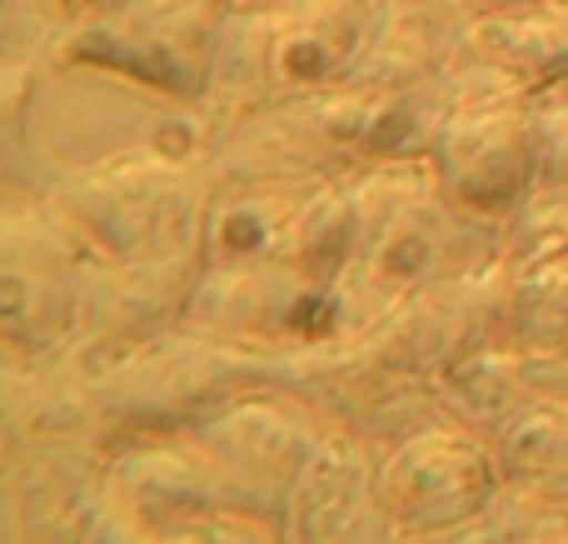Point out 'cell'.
I'll return each mask as SVG.
<instances>
[{"mask_svg":"<svg viewBox=\"0 0 568 544\" xmlns=\"http://www.w3.org/2000/svg\"><path fill=\"white\" fill-rule=\"evenodd\" d=\"M329 430L334 425L310 400L270 385L210 415L200 430H190V440L210 455L230 510L280 530L284 505Z\"/></svg>","mask_w":568,"mask_h":544,"instance_id":"7","label":"cell"},{"mask_svg":"<svg viewBox=\"0 0 568 544\" xmlns=\"http://www.w3.org/2000/svg\"><path fill=\"white\" fill-rule=\"evenodd\" d=\"M568 380V350H534L519 340L504 345H484L469 360L449 365L434 385L454 420L474 425L479 435L504 430L524 405L534 400H554Z\"/></svg>","mask_w":568,"mask_h":544,"instance_id":"18","label":"cell"},{"mask_svg":"<svg viewBox=\"0 0 568 544\" xmlns=\"http://www.w3.org/2000/svg\"><path fill=\"white\" fill-rule=\"evenodd\" d=\"M354 245H359L354 195H349V180L334 175V180H320V185L304 195L300 215H294V225H290V235H284L275 260L304 270V275L339 280L354 260Z\"/></svg>","mask_w":568,"mask_h":544,"instance_id":"22","label":"cell"},{"mask_svg":"<svg viewBox=\"0 0 568 544\" xmlns=\"http://www.w3.org/2000/svg\"><path fill=\"white\" fill-rule=\"evenodd\" d=\"M504 495L539 515L568 520V410L559 400H534L504 430L489 435Z\"/></svg>","mask_w":568,"mask_h":544,"instance_id":"21","label":"cell"},{"mask_svg":"<svg viewBox=\"0 0 568 544\" xmlns=\"http://www.w3.org/2000/svg\"><path fill=\"white\" fill-rule=\"evenodd\" d=\"M45 195L100 260H140L200 250L210 210V170L160 145H130L55 175Z\"/></svg>","mask_w":568,"mask_h":544,"instance_id":"2","label":"cell"},{"mask_svg":"<svg viewBox=\"0 0 568 544\" xmlns=\"http://www.w3.org/2000/svg\"><path fill=\"white\" fill-rule=\"evenodd\" d=\"M115 544H280V530L245 520L235 510L210 520H190V525H170V530H150V535H125Z\"/></svg>","mask_w":568,"mask_h":544,"instance_id":"23","label":"cell"},{"mask_svg":"<svg viewBox=\"0 0 568 544\" xmlns=\"http://www.w3.org/2000/svg\"><path fill=\"white\" fill-rule=\"evenodd\" d=\"M230 6H290V0H230Z\"/></svg>","mask_w":568,"mask_h":544,"instance_id":"28","label":"cell"},{"mask_svg":"<svg viewBox=\"0 0 568 544\" xmlns=\"http://www.w3.org/2000/svg\"><path fill=\"white\" fill-rule=\"evenodd\" d=\"M314 185L320 180H230V185H210L205 240H200L205 265L275 260Z\"/></svg>","mask_w":568,"mask_h":544,"instance_id":"19","label":"cell"},{"mask_svg":"<svg viewBox=\"0 0 568 544\" xmlns=\"http://www.w3.org/2000/svg\"><path fill=\"white\" fill-rule=\"evenodd\" d=\"M384 0H290L270 6V75L275 95L294 100L339 85L354 70Z\"/></svg>","mask_w":568,"mask_h":544,"instance_id":"17","label":"cell"},{"mask_svg":"<svg viewBox=\"0 0 568 544\" xmlns=\"http://www.w3.org/2000/svg\"><path fill=\"white\" fill-rule=\"evenodd\" d=\"M105 500L115 515V540L190 525V520H210L230 510L215 465L190 435L115 445L105 470Z\"/></svg>","mask_w":568,"mask_h":544,"instance_id":"13","label":"cell"},{"mask_svg":"<svg viewBox=\"0 0 568 544\" xmlns=\"http://www.w3.org/2000/svg\"><path fill=\"white\" fill-rule=\"evenodd\" d=\"M479 16H494V10H514V6H529V0H469Z\"/></svg>","mask_w":568,"mask_h":544,"instance_id":"26","label":"cell"},{"mask_svg":"<svg viewBox=\"0 0 568 544\" xmlns=\"http://www.w3.org/2000/svg\"><path fill=\"white\" fill-rule=\"evenodd\" d=\"M275 385V350L215 335L205 325H175L160 340L130 350L105 380V445L155 435H190L225 405Z\"/></svg>","mask_w":568,"mask_h":544,"instance_id":"3","label":"cell"},{"mask_svg":"<svg viewBox=\"0 0 568 544\" xmlns=\"http://www.w3.org/2000/svg\"><path fill=\"white\" fill-rule=\"evenodd\" d=\"M65 440L105 445L100 380L70 350L40 360H6L0 365V450L65 445Z\"/></svg>","mask_w":568,"mask_h":544,"instance_id":"15","label":"cell"},{"mask_svg":"<svg viewBox=\"0 0 568 544\" xmlns=\"http://www.w3.org/2000/svg\"><path fill=\"white\" fill-rule=\"evenodd\" d=\"M464 66L469 85L444 120L429 165L459 210L509 225L539 195V100L469 50Z\"/></svg>","mask_w":568,"mask_h":544,"instance_id":"6","label":"cell"},{"mask_svg":"<svg viewBox=\"0 0 568 544\" xmlns=\"http://www.w3.org/2000/svg\"><path fill=\"white\" fill-rule=\"evenodd\" d=\"M379 500L399 535H444L494 515L504 480L489 435L454 415L429 420L379 455Z\"/></svg>","mask_w":568,"mask_h":544,"instance_id":"9","label":"cell"},{"mask_svg":"<svg viewBox=\"0 0 568 544\" xmlns=\"http://www.w3.org/2000/svg\"><path fill=\"white\" fill-rule=\"evenodd\" d=\"M479 20L469 0H384L354 70L339 85L414 90L439 80L464 56V36Z\"/></svg>","mask_w":568,"mask_h":544,"instance_id":"16","label":"cell"},{"mask_svg":"<svg viewBox=\"0 0 568 544\" xmlns=\"http://www.w3.org/2000/svg\"><path fill=\"white\" fill-rule=\"evenodd\" d=\"M230 0H115L75 16L45 60L105 70L175 105H200Z\"/></svg>","mask_w":568,"mask_h":544,"instance_id":"5","label":"cell"},{"mask_svg":"<svg viewBox=\"0 0 568 544\" xmlns=\"http://www.w3.org/2000/svg\"><path fill=\"white\" fill-rule=\"evenodd\" d=\"M539 195H568V100H539Z\"/></svg>","mask_w":568,"mask_h":544,"instance_id":"24","label":"cell"},{"mask_svg":"<svg viewBox=\"0 0 568 544\" xmlns=\"http://www.w3.org/2000/svg\"><path fill=\"white\" fill-rule=\"evenodd\" d=\"M464 50L489 60L524 95L544 100L568 80V6L564 0H529V6L479 16L464 36Z\"/></svg>","mask_w":568,"mask_h":544,"instance_id":"20","label":"cell"},{"mask_svg":"<svg viewBox=\"0 0 568 544\" xmlns=\"http://www.w3.org/2000/svg\"><path fill=\"white\" fill-rule=\"evenodd\" d=\"M200 275H205V250L100 260L95 285H90V305H85V325H80V335L65 350L95 380H105L130 350L185 325Z\"/></svg>","mask_w":568,"mask_h":544,"instance_id":"11","label":"cell"},{"mask_svg":"<svg viewBox=\"0 0 568 544\" xmlns=\"http://www.w3.org/2000/svg\"><path fill=\"white\" fill-rule=\"evenodd\" d=\"M389 510L379 500V450L334 425L304 465L280 520V544H394Z\"/></svg>","mask_w":568,"mask_h":544,"instance_id":"14","label":"cell"},{"mask_svg":"<svg viewBox=\"0 0 568 544\" xmlns=\"http://www.w3.org/2000/svg\"><path fill=\"white\" fill-rule=\"evenodd\" d=\"M80 6V16H85V10H105V6H115V0H75Z\"/></svg>","mask_w":568,"mask_h":544,"instance_id":"27","label":"cell"},{"mask_svg":"<svg viewBox=\"0 0 568 544\" xmlns=\"http://www.w3.org/2000/svg\"><path fill=\"white\" fill-rule=\"evenodd\" d=\"M344 180L359 215V245L344 270V285L369 320L434 280L479 270L504 255L509 225L454 205L429 160H369Z\"/></svg>","mask_w":568,"mask_h":544,"instance_id":"1","label":"cell"},{"mask_svg":"<svg viewBox=\"0 0 568 544\" xmlns=\"http://www.w3.org/2000/svg\"><path fill=\"white\" fill-rule=\"evenodd\" d=\"M554 400H559V405L568 410V380H564V385H559V395H554Z\"/></svg>","mask_w":568,"mask_h":544,"instance_id":"29","label":"cell"},{"mask_svg":"<svg viewBox=\"0 0 568 544\" xmlns=\"http://www.w3.org/2000/svg\"><path fill=\"white\" fill-rule=\"evenodd\" d=\"M519 525H524L519 505H514V500L504 495V500H499V510H494V515H484V520H474V525H464V530H444V535H399L394 544H514Z\"/></svg>","mask_w":568,"mask_h":544,"instance_id":"25","label":"cell"},{"mask_svg":"<svg viewBox=\"0 0 568 544\" xmlns=\"http://www.w3.org/2000/svg\"><path fill=\"white\" fill-rule=\"evenodd\" d=\"M379 325L414 370L439 380L444 370L469 360L474 350L514 340L509 260L499 255L479 270H459V275H444L434 285L414 290L409 300L384 310Z\"/></svg>","mask_w":568,"mask_h":544,"instance_id":"12","label":"cell"},{"mask_svg":"<svg viewBox=\"0 0 568 544\" xmlns=\"http://www.w3.org/2000/svg\"><path fill=\"white\" fill-rule=\"evenodd\" d=\"M105 470L110 445L100 440L0 450L6 544H115Z\"/></svg>","mask_w":568,"mask_h":544,"instance_id":"10","label":"cell"},{"mask_svg":"<svg viewBox=\"0 0 568 544\" xmlns=\"http://www.w3.org/2000/svg\"><path fill=\"white\" fill-rule=\"evenodd\" d=\"M100 255L36 190H6L0 205V340L6 360L65 350L85 325Z\"/></svg>","mask_w":568,"mask_h":544,"instance_id":"4","label":"cell"},{"mask_svg":"<svg viewBox=\"0 0 568 544\" xmlns=\"http://www.w3.org/2000/svg\"><path fill=\"white\" fill-rule=\"evenodd\" d=\"M564 6H568V0H564Z\"/></svg>","mask_w":568,"mask_h":544,"instance_id":"30","label":"cell"},{"mask_svg":"<svg viewBox=\"0 0 568 544\" xmlns=\"http://www.w3.org/2000/svg\"><path fill=\"white\" fill-rule=\"evenodd\" d=\"M190 325L260 350H300L369 325V315L344 275L320 280L284 260H255V265H205L190 300Z\"/></svg>","mask_w":568,"mask_h":544,"instance_id":"8","label":"cell"}]
</instances>
